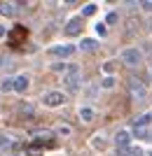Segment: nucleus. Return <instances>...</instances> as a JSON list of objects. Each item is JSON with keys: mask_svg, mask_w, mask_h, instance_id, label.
Here are the masks:
<instances>
[{"mask_svg": "<svg viewBox=\"0 0 152 156\" xmlns=\"http://www.w3.org/2000/svg\"><path fill=\"white\" fill-rule=\"evenodd\" d=\"M115 142H117V156H131L133 147H131V135H129V130H119L117 137H115Z\"/></svg>", "mask_w": 152, "mask_h": 156, "instance_id": "nucleus-1", "label": "nucleus"}, {"mask_svg": "<svg viewBox=\"0 0 152 156\" xmlns=\"http://www.w3.org/2000/svg\"><path fill=\"white\" fill-rule=\"evenodd\" d=\"M26 37H28V30H26L24 26H19V23H17V26H12L9 35H7V42H9L12 47H21L24 42H26Z\"/></svg>", "mask_w": 152, "mask_h": 156, "instance_id": "nucleus-2", "label": "nucleus"}, {"mask_svg": "<svg viewBox=\"0 0 152 156\" xmlns=\"http://www.w3.org/2000/svg\"><path fill=\"white\" fill-rule=\"evenodd\" d=\"M63 91H47L45 96H42V103L47 105V107H59V105H63Z\"/></svg>", "mask_w": 152, "mask_h": 156, "instance_id": "nucleus-3", "label": "nucleus"}, {"mask_svg": "<svg viewBox=\"0 0 152 156\" xmlns=\"http://www.w3.org/2000/svg\"><path fill=\"white\" fill-rule=\"evenodd\" d=\"M140 58H143V54H140L136 47H129V49H124V51H122V61H124L126 65H138Z\"/></svg>", "mask_w": 152, "mask_h": 156, "instance_id": "nucleus-4", "label": "nucleus"}, {"mask_svg": "<svg viewBox=\"0 0 152 156\" xmlns=\"http://www.w3.org/2000/svg\"><path fill=\"white\" fill-rule=\"evenodd\" d=\"M63 86H66L68 93H75V91H77V89H80V77H77V72L66 75V77H63Z\"/></svg>", "mask_w": 152, "mask_h": 156, "instance_id": "nucleus-5", "label": "nucleus"}, {"mask_svg": "<svg viewBox=\"0 0 152 156\" xmlns=\"http://www.w3.org/2000/svg\"><path fill=\"white\" fill-rule=\"evenodd\" d=\"M75 54V47L73 44H61V47H52L49 49V56H73Z\"/></svg>", "mask_w": 152, "mask_h": 156, "instance_id": "nucleus-6", "label": "nucleus"}, {"mask_svg": "<svg viewBox=\"0 0 152 156\" xmlns=\"http://www.w3.org/2000/svg\"><path fill=\"white\" fill-rule=\"evenodd\" d=\"M82 16H73V19L66 23V35H77L80 30H82Z\"/></svg>", "mask_w": 152, "mask_h": 156, "instance_id": "nucleus-7", "label": "nucleus"}, {"mask_svg": "<svg viewBox=\"0 0 152 156\" xmlns=\"http://www.w3.org/2000/svg\"><path fill=\"white\" fill-rule=\"evenodd\" d=\"M26 89H28V77L26 75H17V77H14V91L24 93Z\"/></svg>", "mask_w": 152, "mask_h": 156, "instance_id": "nucleus-8", "label": "nucleus"}, {"mask_svg": "<svg viewBox=\"0 0 152 156\" xmlns=\"http://www.w3.org/2000/svg\"><path fill=\"white\" fill-rule=\"evenodd\" d=\"M129 89H131V96H133V98H138V100H143V98H145V86H143V84L131 82V84H129Z\"/></svg>", "mask_w": 152, "mask_h": 156, "instance_id": "nucleus-9", "label": "nucleus"}, {"mask_svg": "<svg viewBox=\"0 0 152 156\" xmlns=\"http://www.w3.org/2000/svg\"><path fill=\"white\" fill-rule=\"evenodd\" d=\"M52 70H54V72H70V75H73V72H77V65H68V63H54V65H52Z\"/></svg>", "mask_w": 152, "mask_h": 156, "instance_id": "nucleus-10", "label": "nucleus"}, {"mask_svg": "<svg viewBox=\"0 0 152 156\" xmlns=\"http://www.w3.org/2000/svg\"><path fill=\"white\" fill-rule=\"evenodd\" d=\"M96 47H98V42H96V40L87 37V40H82V44H80V49H82V51H94Z\"/></svg>", "mask_w": 152, "mask_h": 156, "instance_id": "nucleus-11", "label": "nucleus"}, {"mask_svg": "<svg viewBox=\"0 0 152 156\" xmlns=\"http://www.w3.org/2000/svg\"><path fill=\"white\" fill-rule=\"evenodd\" d=\"M80 119L87 121V124L94 121V110H91V107H80Z\"/></svg>", "mask_w": 152, "mask_h": 156, "instance_id": "nucleus-12", "label": "nucleus"}, {"mask_svg": "<svg viewBox=\"0 0 152 156\" xmlns=\"http://www.w3.org/2000/svg\"><path fill=\"white\" fill-rule=\"evenodd\" d=\"M0 14H2V16H14V14H17V7H14V5H5V2H0Z\"/></svg>", "mask_w": 152, "mask_h": 156, "instance_id": "nucleus-13", "label": "nucleus"}, {"mask_svg": "<svg viewBox=\"0 0 152 156\" xmlns=\"http://www.w3.org/2000/svg\"><path fill=\"white\" fill-rule=\"evenodd\" d=\"M150 121H152V114L147 112V114H143L140 119H136V126H138L140 130H145V126H150Z\"/></svg>", "mask_w": 152, "mask_h": 156, "instance_id": "nucleus-14", "label": "nucleus"}, {"mask_svg": "<svg viewBox=\"0 0 152 156\" xmlns=\"http://www.w3.org/2000/svg\"><path fill=\"white\" fill-rule=\"evenodd\" d=\"M14 147V142L9 140L7 135H0V149H12Z\"/></svg>", "mask_w": 152, "mask_h": 156, "instance_id": "nucleus-15", "label": "nucleus"}, {"mask_svg": "<svg viewBox=\"0 0 152 156\" xmlns=\"http://www.w3.org/2000/svg\"><path fill=\"white\" fill-rule=\"evenodd\" d=\"M2 91H14V79H5L2 82Z\"/></svg>", "mask_w": 152, "mask_h": 156, "instance_id": "nucleus-16", "label": "nucleus"}, {"mask_svg": "<svg viewBox=\"0 0 152 156\" xmlns=\"http://www.w3.org/2000/svg\"><path fill=\"white\" fill-rule=\"evenodd\" d=\"M113 84H115V79H113V77H106L103 82H101V86H103V89H110Z\"/></svg>", "mask_w": 152, "mask_h": 156, "instance_id": "nucleus-17", "label": "nucleus"}, {"mask_svg": "<svg viewBox=\"0 0 152 156\" xmlns=\"http://www.w3.org/2000/svg\"><path fill=\"white\" fill-rule=\"evenodd\" d=\"M56 133H61V135H70V126H59Z\"/></svg>", "mask_w": 152, "mask_h": 156, "instance_id": "nucleus-18", "label": "nucleus"}, {"mask_svg": "<svg viewBox=\"0 0 152 156\" xmlns=\"http://www.w3.org/2000/svg\"><path fill=\"white\" fill-rule=\"evenodd\" d=\"M94 12H96V7H94V5H87V7H84V14H87V16H89V14H94Z\"/></svg>", "mask_w": 152, "mask_h": 156, "instance_id": "nucleus-19", "label": "nucleus"}, {"mask_svg": "<svg viewBox=\"0 0 152 156\" xmlns=\"http://www.w3.org/2000/svg\"><path fill=\"white\" fill-rule=\"evenodd\" d=\"M117 21V14H108V23H115Z\"/></svg>", "mask_w": 152, "mask_h": 156, "instance_id": "nucleus-20", "label": "nucleus"}, {"mask_svg": "<svg viewBox=\"0 0 152 156\" xmlns=\"http://www.w3.org/2000/svg\"><path fill=\"white\" fill-rule=\"evenodd\" d=\"M2 35H5V28H2V26H0V37H2Z\"/></svg>", "mask_w": 152, "mask_h": 156, "instance_id": "nucleus-21", "label": "nucleus"}, {"mask_svg": "<svg viewBox=\"0 0 152 156\" xmlns=\"http://www.w3.org/2000/svg\"><path fill=\"white\" fill-rule=\"evenodd\" d=\"M150 156H152V151H150Z\"/></svg>", "mask_w": 152, "mask_h": 156, "instance_id": "nucleus-22", "label": "nucleus"}]
</instances>
